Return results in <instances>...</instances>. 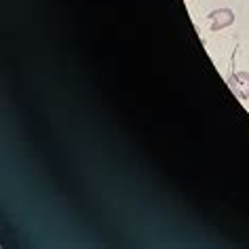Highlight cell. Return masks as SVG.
I'll return each instance as SVG.
<instances>
[{"mask_svg": "<svg viewBox=\"0 0 249 249\" xmlns=\"http://www.w3.org/2000/svg\"><path fill=\"white\" fill-rule=\"evenodd\" d=\"M207 19L211 23V32H222V30L232 26L236 17H234L232 9H215V11H211V13L207 15Z\"/></svg>", "mask_w": 249, "mask_h": 249, "instance_id": "6da1fadb", "label": "cell"}, {"mask_svg": "<svg viewBox=\"0 0 249 249\" xmlns=\"http://www.w3.org/2000/svg\"><path fill=\"white\" fill-rule=\"evenodd\" d=\"M228 87L239 99H249V72H232Z\"/></svg>", "mask_w": 249, "mask_h": 249, "instance_id": "7a4b0ae2", "label": "cell"}]
</instances>
